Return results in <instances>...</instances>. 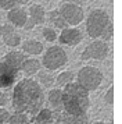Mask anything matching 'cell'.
Instances as JSON below:
<instances>
[{
    "label": "cell",
    "instance_id": "cell-1",
    "mask_svg": "<svg viewBox=\"0 0 122 124\" xmlns=\"http://www.w3.org/2000/svg\"><path fill=\"white\" fill-rule=\"evenodd\" d=\"M44 101L46 96L43 89L33 78L25 77L17 81L14 85L11 98V106L14 112L35 116L44 105Z\"/></svg>",
    "mask_w": 122,
    "mask_h": 124
},
{
    "label": "cell",
    "instance_id": "cell-2",
    "mask_svg": "<svg viewBox=\"0 0 122 124\" xmlns=\"http://www.w3.org/2000/svg\"><path fill=\"white\" fill-rule=\"evenodd\" d=\"M62 112L68 114H85L90 107V96L78 82H71L62 88Z\"/></svg>",
    "mask_w": 122,
    "mask_h": 124
},
{
    "label": "cell",
    "instance_id": "cell-3",
    "mask_svg": "<svg viewBox=\"0 0 122 124\" xmlns=\"http://www.w3.org/2000/svg\"><path fill=\"white\" fill-rule=\"evenodd\" d=\"M112 21L108 11L104 8H93L86 16V34L92 39H100L104 31L110 27Z\"/></svg>",
    "mask_w": 122,
    "mask_h": 124
},
{
    "label": "cell",
    "instance_id": "cell-4",
    "mask_svg": "<svg viewBox=\"0 0 122 124\" xmlns=\"http://www.w3.org/2000/svg\"><path fill=\"white\" fill-rule=\"evenodd\" d=\"M103 79H104V74L101 73L100 68L94 67V66H85V67L79 68V71L76 73L75 82H78L88 92H92V91L99 89Z\"/></svg>",
    "mask_w": 122,
    "mask_h": 124
},
{
    "label": "cell",
    "instance_id": "cell-5",
    "mask_svg": "<svg viewBox=\"0 0 122 124\" xmlns=\"http://www.w3.org/2000/svg\"><path fill=\"white\" fill-rule=\"evenodd\" d=\"M68 63V54H67L65 49L60 45H53L47 47L43 52V57H42V67H44L47 71H55L60 70Z\"/></svg>",
    "mask_w": 122,
    "mask_h": 124
},
{
    "label": "cell",
    "instance_id": "cell-6",
    "mask_svg": "<svg viewBox=\"0 0 122 124\" xmlns=\"http://www.w3.org/2000/svg\"><path fill=\"white\" fill-rule=\"evenodd\" d=\"M110 54V45L101 39H94L81 53L82 60H104Z\"/></svg>",
    "mask_w": 122,
    "mask_h": 124
},
{
    "label": "cell",
    "instance_id": "cell-7",
    "mask_svg": "<svg viewBox=\"0 0 122 124\" xmlns=\"http://www.w3.org/2000/svg\"><path fill=\"white\" fill-rule=\"evenodd\" d=\"M58 11L68 27H76L82 21H85V10L82 8V6L72 4V3H62L58 7Z\"/></svg>",
    "mask_w": 122,
    "mask_h": 124
},
{
    "label": "cell",
    "instance_id": "cell-8",
    "mask_svg": "<svg viewBox=\"0 0 122 124\" xmlns=\"http://www.w3.org/2000/svg\"><path fill=\"white\" fill-rule=\"evenodd\" d=\"M57 40L62 46H76L83 40V34L76 27H67L61 29L60 35L57 36Z\"/></svg>",
    "mask_w": 122,
    "mask_h": 124
},
{
    "label": "cell",
    "instance_id": "cell-9",
    "mask_svg": "<svg viewBox=\"0 0 122 124\" xmlns=\"http://www.w3.org/2000/svg\"><path fill=\"white\" fill-rule=\"evenodd\" d=\"M20 71L14 70L8 64H6L3 60L0 62V89H7L17 84Z\"/></svg>",
    "mask_w": 122,
    "mask_h": 124
},
{
    "label": "cell",
    "instance_id": "cell-10",
    "mask_svg": "<svg viewBox=\"0 0 122 124\" xmlns=\"http://www.w3.org/2000/svg\"><path fill=\"white\" fill-rule=\"evenodd\" d=\"M0 38L10 47H17V46L21 45L22 42V38L21 35L18 34L17 28H14L10 24H1L0 25Z\"/></svg>",
    "mask_w": 122,
    "mask_h": 124
},
{
    "label": "cell",
    "instance_id": "cell-11",
    "mask_svg": "<svg viewBox=\"0 0 122 124\" xmlns=\"http://www.w3.org/2000/svg\"><path fill=\"white\" fill-rule=\"evenodd\" d=\"M54 123L60 124H89V114H68L65 112L54 113Z\"/></svg>",
    "mask_w": 122,
    "mask_h": 124
},
{
    "label": "cell",
    "instance_id": "cell-12",
    "mask_svg": "<svg viewBox=\"0 0 122 124\" xmlns=\"http://www.w3.org/2000/svg\"><path fill=\"white\" fill-rule=\"evenodd\" d=\"M28 20V13L25 8L17 6L14 8H11L10 11H7V21L10 25H13L14 28H24V25Z\"/></svg>",
    "mask_w": 122,
    "mask_h": 124
},
{
    "label": "cell",
    "instance_id": "cell-13",
    "mask_svg": "<svg viewBox=\"0 0 122 124\" xmlns=\"http://www.w3.org/2000/svg\"><path fill=\"white\" fill-rule=\"evenodd\" d=\"M21 49L24 54L28 56H39V54H43L44 52V45L40 40L36 39H27L21 42Z\"/></svg>",
    "mask_w": 122,
    "mask_h": 124
},
{
    "label": "cell",
    "instance_id": "cell-14",
    "mask_svg": "<svg viewBox=\"0 0 122 124\" xmlns=\"http://www.w3.org/2000/svg\"><path fill=\"white\" fill-rule=\"evenodd\" d=\"M27 13H28V18L33 23L35 27L43 25V24L46 23V10H44L43 6L33 3V4L29 6V10H28Z\"/></svg>",
    "mask_w": 122,
    "mask_h": 124
},
{
    "label": "cell",
    "instance_id": "cell-15",
    "mask_svg": "<svg viewBox=\"0 0 122 124\" xmlns=\"http://www.w3.org/2000/svg\"><path fill=\"white\" fill-rule=\"evenodd\" d=\"M25 59H27V54H24L22 52H20V50H10V52H7L4 56H3V62H4L6 64H8L10 67H13L14 70L20 71V70H21L22 63H24Z\"/></svg>",
    "mask_w": 122,
    "mask_h": 124
},
{
    "label": "cell",
    "instance_id": "cell-16",
    "mask_svg": "<svg viewBox=\"0 0 122 124\" xmlns=\"http://www.w3.org/2000/svg\"><path fill=\"white\" fill-rule=\"evenodd\" d=\"M47 102L50 105V110L54 113L62 112V91L60 88H51L47 95Z\"/></svg>",
    "mask_w": 122,
    "mask_h": 124
},
{
    "label": "cell",
    "instance_id": "cell-17",
    "mask_svg": "<svg viewBox=\"0 0 122 124\" xmlns=\"http://www.w3.org/2000/svg\"><path fill=\"white\" fill-rule=\"evenodd\" d=\"M29 121H31V124H53L54 123V112L47 107H42Z\"/></svg>",
    "mask_w": 122,
    "mask_h": 124
},
{
    "label": "cell",
    "instance_id": "cell-18",
    "mask_svg": "<svg viewBox=\"0 0 122 124\" xmlns=\"http://www.w3.org/2000/svg\"><path fill=\"white\" fill-rule=\"evenodd\" d=\"M40 67H42V64H40V60H39V59L27 57V59L24 60V63H22L20 71H22L28 78H31L32 75H36V74L40 71Z\"/></svg>",
    "mask_w": 122,
    "mask_h": 124
},
{
    "label": "cell",
    "instance_id": "cell-19",
    "mask_svg": "<svg viewBox=\"0 0 122 124\" xmlns=\"http://www.w3.org/2000/svg\"><path fill=\"white\" fill-rule=\"evenodd\" d=\"M46 20L50 23V25H51V28H57V29H64L67 28L68 25L65 24V21H64V18L61 17L60 11H58V8H54V10H51V11L46 13Z\"/></svg>",
    "mask_w": 122,
    "mask_h": 124
},
{
    "label": "cell",
    "instance_id": "cell-20",
    "mask_svg": "<svg viewBox=\"0 0 122 124\" xmlns=\"http://www.w3.org/2000/svg\"><path fill=\"white\" fill-rule=\"evenodd\" d=\"M36 75H38V79H35V81H36L40 86L51 88L53 84H55V77L51 73H49V71H42V70H40Z\"/></svg>",
    "mask_w": 122,
    "mask_h": 124
},
{
    "label": "cell",
    "instance_id": "cell-21",
    "mask_svg": "<svg viewBox=\"0 0 122 124\" xmlns=\"http://www.w3.org/2000/svg\"><path fill=\"white\" fill-rule=\"evenodd\" d=\"M74 78H75L74 73L69 71V70H65V71L60 73L57 77H55V84L58 85V86H62V88H64L65 85L74 82Z\"/></svg>",
    "mask_w": 122,
    "mask_h": 124
},
{
    "label": "cell",
    "instance_id": "cell-22",
    "mask_svg": "<svg viewBox=\"0 0 122 124\" xmlns=\"http://www.w3.org/2000/svg\"><path fill=\"white\" fill-rule=\"evenodd\" d=\"M29 120H31L29 116L25 114V113L14 112V113H10L7 123H8V124H29V123H31Z\"/></svg>",
    "mask_w": 122,
    "mask_h": 124
},
{
    "label": "cell",
    "instance_id": "cell-23",
    "mask_svg": "<svg viewBox=\"0 0 122 124\" xmlns=\"http://www.w3.org/2000/svg\"><path fill=\"white\" fill-rule=\"evenodd\" d=\"M42 35H43V38L46 42H50V43H53L57 40V32H55L54 28H51V27H43L42 29Z\"/></svg>",
    "mask_w": 122,
    "mask_h": 124
},
{
    "label": "cell",
    "instance_id": "cell-24",
    "mask_svg": "<svg viewBox=\"0 0 122 124\" xmlns=\"http://www.w3.org/2000/svg\"><path fill=\"white\" fill-rule=\"evenodd\" d=\"M104 102L108 105V106H112V103H114V85H110L108 89L105 91Z\"/></svg>",
    "mask_w": 122,
    "mask_h": 124
},
{
    "label": "cell",
    "instance_id": "cell-25",
    "mask_svg": "<svg viewBox=\"0 0 122 124\" xmlns=\"http://www.w3.org/2000/svg\"><path fill=\"white\" fill-rule=\"evenodd\" d=\"M14 7H17L14 0H0V10L10 11L11 8H14Z\"/></svg>",
    "mask_w": 122,
    "mask_h": 124
},
{
    "label": "cell",
    "instance_id": "cell-26",
    "mask_svg": "<svg viewBox=\"0 0 122 124\" xmlns=\"http://www.w3.org/2000/svg\"><path fill=\"white\" fill-rule=\"evenodd\" d=\"M8 116H10L8 110L4 109V107H0V124H6V123H7Z\"/></svg>",
    "mask_w": 122,
    "mask_h": 124
},
{
    "label": "cell",
    "instance_id": "cell-27",
    "mask_svg": "<svg viewBox=\"0 0 122 124\" xmlns=\"http://www.w3.org/2000/svg\"><path fill=\"white\" fill-rule=\"evenodd\" d=\"M7 102H8V96L6 92L3 91H0V107H4L7 105Z\"/></svg>",
    "mask_w": 122,
    "mask_h": 124
},
{
    "label": "cell",
    "instance_id": "cell-28",
    "mask_svg": "<svg viewBox=\"0 0 122 124\" xmlns=\"http://www.w3.org/2000/svg\"><path fill=\"white\" fill-rule=\"evenodd\" d=\"M85 1L86 0H65V3H72V4H78V6H81Z\"/></svg>",
    "mask_w": 122,
    "mask_h": 124
},
{
    "label": "cell",
    "instance_id": "cell-29",
    "mask_svg": "<svg viewBox=\"0 0 122 124\" xmlns=\"http://www.w3.org/2000/svg\"><path fill=\"white\" fill-rule=\"evenodd\" d=\"M17 6H25V4H29L31 0H14Z\"/></svg>",
    "mask_w": 122,
    "mask_h": 124
},
{
    "label": "cell",
    "instance_id": "cell-30",
    "mask_svg": "<svg viewBox=\"0 0 122 124\" xmlns=\"http://www.w3.org/2000/svg\"><path fill=\"white\" fill-rule=\"evenodd\" d=\"M93 124H110V123H105V121H96V123Z\"/></svg>",
    "mask_w": 122,
    "mask_h": 124
},
{
    "label": "cell",
    "instance_id": "cell-31",
    "mask_svg": "<svg viewBox=\"0 0 122 124\" xmlns=\"http://www.w3.org/2000/svg\"><path fill=\"white\" fill-rule=\"evenodd\" d=\"M55 124H60V123H55Z\"/></svg>",
    "mask_w": 122,
    "mask_h": 124
},
{
    "label": "cell",
    "instance_id": "cell-32",
    "mask_svg": "<svg viewBox=\"0 0 122 124\" xmlns=\"http://www.w3.org/2000/svg\"><path fill=\"white\" fill-rule=\"evenodd\" d=\"M29 124H31V123H29Z\"/></svg>",
    "mask_w": 122,
    "mask_h": 124
}]
</instances>
